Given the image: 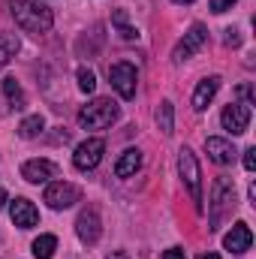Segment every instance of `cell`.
Returning <instances> with one entry per match:
<instances>
[{
  "label": "cell",
  "instance_id": "cell-14",
  "mask_svg": "<svg viewBox=\"0 0 256 259\" xmlns=\"http://www.w3.org/2000/svg\"><path fill=\"white\" fill-rule=\"evenodd\" d=\"M250 244H253V232H250L247 223H235V226L223 235V247L232 250V253H244V250H250Z\"/></svg>",
  "mask_w": 256,
  "mask_h": 259
},
{
  "label": "cell",
  "instance_id": "cell-23",
  "mask_svg": "<svg viewBox=\"0 0 256 259\" xmlns=\"http://www.w3.org/2000/svg\"><path fill=\"white\" fill-rule=\"evenodd\" d=\"M78 88H81L84 94H94V88H97V78H94V72H91L88 66L78 69Z\"/></svg>",
  "mask_w": 256,
  "mask_h": 259
},
{
  "label": "cell",
  "instance_id": "cell-19",
  "mask_svg": "<svg viewBox=\"0 0 256 259\" xmlns=\"http://www.w3.org/2000/svg\"><path fill=\"white\" fill-rule=\"evenodd\" d=\"M3 94H6V100H9L12 109H24V106H27L24 91H21V84H18L15 78H3Z\"/></svg>",
  "mask_w": 256,
  "mask_h": 259
},
{
  "label": "cell",
  "instance_id": "cell-26",
  "mask_svg": "<svg viewBox=\"0 0 256 259\" xmlns=\"http://www.w3.org/2000/svg\"><path fill=\"white\" fill-rule=\"evenodd\" d=\"M226 46H241V36L235 27H226Z\"/></svg>",
  "mask_w": 256,
  "mask_h": 259
},
{
  "label": "cell",
  "instance_id": "cell-11",
  "mask_svg": "<svg viewBox=\"0 0 256 259\" xmlns=\"http://www.w3.org/2000/svg\"><path fill=\"white\" fill-rule=\"evenodd\" d=\"M205 151H208V157H211L217 166H229V163H235V157H238L235 145H232L229 139H220V136L205 139Z\"/></svg>",
  "mask_w": 256,
  "mask_h": 259
},
{
  "label": "cell",
  "instance_id": "cell-12",
  "mask_svg": "<svg viewBox=\"0 0 256 259\" xmlns=\"http://www.w3.org/2000/svg\"><path fill=\"white\" fill-rule=\"evenodd\" d=\"M75 235L84 241V244H97L100 235H103V226H100V214L97 211H81L78 220H75Z\"/></svg>",
  "mask_w": 256,
  "mask_h": 259
},
{
  "label": "cell",
  "instance_id": "cell-6",
  "mask_svg": "<svg viewBox=\"0 0 256 259\" xmlns=\"http://www.w3.org/2000/svg\"><path fill=\"white\" fill-rule=\"evenodd\" d=\"M46 205L49 208H55V211H64V208H72L78 199H81V190L75 187V184H69V181H55V184H49L46 187Z\"/></svg>",
  "mask_w": 256,
  "mask_h": 259
},
{
  "label": "cell",
  "instance_id": "cell-16",
  "mask_svg": "<svg viewBox=\"0 0 256 259\" xmlns=\"http://www.w3.org/2000/svg\"><path fill=\"white\" fill-rule=\"evenodd\" d=\"M139 169H142V151L139 148H127L118 157V163H115V175L118 178H133Z\"/></svg>",
  "mask_w": 256,
  "mask_h": 259
},
{
  "label": "cell",
  "instance_id": "cell-24",
  "mask_svg": "<svg viewBox=\"0 0 256 259\" xmlns=\"http://www.w3.org/2000/svg\"><path fill=\"white\" fill-rule=\"evenodd\" d=\"M208 6H211V12H217V15H220V12L232 9V6H235V0H211Z\"/></svg>",
  "mask_w": 256,
  "mask_h": 259
},
{
  "label": "cell",
  "instance_id": "cell-9",
  "mask_svg": "<svg viewBox=\"0 0 256 259\" xmlns=\"http://www.w3.org/2000/svg\"><path fill=\"white\" fill-rule=\"evenodd\" d=\"M220 124H223V130H229L232 136L247 133V127H250V106L247 103H229L223 109V115H220Z\"/></svg>",
  "mask_w": 256,
  "mask_h": 259
},
{
  "label": "cell",
  "instance_id": "cell-10",
  "mask_svg": "<svg viewBox=\"0 0 256 259\" xmlns=\"http://www.w3.org/2000/svg\"><path fill=\"white\" fill-rule=\"evenodd\" d=\"M9 214H12V223H15L18 229H33V226L39 223L36 205H33L30 199H24V196H18V199L9 205Z\"/></svg>",
  "mask_w": 256,
  "mask_h": 259
},
{
  "label": "cell",
  "instance_id": "cell-22",
  "mask_svg": "<svg viewBox=\"0 0 256 259\" xmlns=\"http://www.w3.org/2000/svg\"><path fill=\"white\" fill-rule=\"evenodd\" d=\"M112 21L118 24V30H121V36H124V39H136V36H139V30H136V27H130V24H127V15H124L121 9L112 15Z\"/></svg>",
  "mask_w": 256,
  "mask_h": 259
},
{
  "label": "cell",
  "instance_id": "cell-1",
  "mask_svg": "<svg viewBox=\"0 0 256 259\" xmlns=\"http://www.w3.org/2000/svg\"><path fill=\"white\" fill-rule=\"evenodd\" d=\"M9 12H12L15 24H18L21 30H27V33H46V30H52V24H55L52 9H46V6L36 3V0H12V3H9Z\"/></svg>",
  "mask_w": 256,
  "mask_h": 259
},
{
  "label": "cell",
  "instance_id": "cell-20",
  "mask_svg": "<svg viewBox=\"0 0 256 259\" xmlns=\"http://www.w3.org/2000/svg\"><path fill=\"white\" fill-rule=\"evenodd\" d=\"M33 256L36 259H52L55 256V250H58V238L55 235H39L36 241H33Z\"/></svg>",
  "mask_w": 256,
  "mask_h": 259
},
{
  "label": "cell",
  "instance_id": "cell-25",
  "mask_svg": "<svg viewBox=\"0 0 256 259\" xmlns=\"http://www.w3.org/2000/svg\"><path fill=\"white\" fill-rule=\"evenodd\" d=\"M244 169H247V172L256 169V148H247V151H244Z\"/></svg>",
  "mask_w": 256,
  "mask_h": 259
},
{
  "label": "cell",
  "instance_id": "cell-28",
  "mask_svg": "<svg viewBox=\"0 0 256 259\" xmlns=\"http://www.w3.org/2000/svg\"><path fill=\"white\" fill-rule=\"evenodd\" d=\"M6 202H9V196H6V190H0V208H3Z\"/></svg>",
  "mask_w": 256,
  "mask_h": 259
},
{
  "label": "cell",
  "instance_id": "cell-31",
  "mask_svg": "<svg viewBox=\"0 0 256 259\" xmlns=\"http://www.w3.org/2000/svg\"><path fill=\"white\" fill-rule=\"evenodd\" d=\"M175 3H193V0H175Z\"/></svg>",
  "mask_w": 256,
  "mask_h": 259
},
{
  "label": "cell",
  "instance_id": "cell-18",
  "mask_svg": "<svg viewBox=\"0 0 256 259\" xmlns=\"http://www.w3.org/2000/svg\"><path fill=\"white\" fill-rule=\"evenodd\" d=\"M18 49H21V42L15 33H0V69L18 55Z\"/></svg>",
  "mask_w": 256,
  "mask_h": 259
},
{
  "label": "cell",
  "instance_id": "cell-21",
  "mask_svg": "<svg viewBox=\"0 0 256 259\" xmlns=\"http://www.w3.org/2000/svg\"><path fill=\"white\" fill-rule=\"evenodd\" d=\"M42 130H46L42 115H30V118H24V121L18 124V136H21V139H36Z\"/></svg>",
  "mask_w": 256,
  "mask_h": 259
},
{
  "label": "cell",
  "instance_id": "cell-8",
  "mask_svg": "<svg viewBox=\"0 0 256 259\" xmlns=\"http://www.w3.org/2000/svg\"><path fill=\"white\" fill-rule=\"evenodd\" d=\"M103 154H106V142H103V139H88V142H81V145L75 148L72 163H75V169L88 172V169H97V166H100Z\"/></svg>",
  "mask_w": 256,
  "mask_h": 259
},
{
  "label": "cell",
  "instance_id": "cell-32",
  "mask_svg": "<svg viewBox=\"0 0 256 259\" xmlns=\"http://www.w3.org/2000/svg\"><path fill=\"white\" fill-rule=\"evenodd\" d=\"M36 3H42V0H36Z\"/></svg>",
  "mask_w": 256,
  "mask_h": 259
},
{
  "label": "cell",
  "instance_id": "cell-4",
  "mask_svg": "<svg viewBox=\"0 0 256 259\" xmlns=\"http://www.w3.org/2000/svg\"><path fill=\"white\" fill-rule=\"evenodd\" d=\"M235 208V184L229 178H217L211 187V229H217V223Z\"/></svg>",
  "mask_w": 256,
  "mask_h": 259
},
{
  "label": "cell",
  "instance_id": "cell-3",
  "mask_svg": "<svg viewBox=\"0 0 256 259\" xmlns=\"http://www.w3.org/2000/svg\"><path fill=\"white\" fill-rule=\"evenodd\" d=\"M178 172H181V181L190 190V199L196 202V208L202 211L205 208L202 205V172H199V160H196V154H193L190 148L178 151Z\"/></svg>",
  "mask_w": 256,
  "mask_h": 259
},
{
  "label": "cell",
  "instance_id": "cell-30",
  "mask_svg": "<svg viewBox=\"0 0 256 259\" xmlns=\"http://www.w3.org/2000/svg\"><path fill=\"white\" fill-rule=\"evenodd\" d=\"M109 259H124V253H115V256H109Z\"/></svg>",
  "mask_w": 256,
  "mask_h": 259
},
{
  "label": "cell",
  "instance_id": "cell-2",
  "mask_svg": "<svg viewBox=\"0 0 256 259\" xmlns=\"http://www.w3.org/2000/svg\"><path fill=\"white\" fill-rule=\"evenodd\" d=\"M121 118V109L115 100H106V97H97L94 103L81 106L78 112V124L84 130H103V127H112L115 121Z\"/></svg>",
  "mask_w": 256,
  "mask_h": 259
},
{
  "label": "cell",
  "instance_id": "cell-17",
  "mask_svg": "<svg viewBox=\"0 0 256 259\" xmlns=\"http://www.w3.org/2000/svg\"><path fill=\"white\" fill-rule=\"evenodd\" d=\"M154 118H157V127H160V133L172 136V130H175V109H172V103H169V100H163V103L157 106Z\"/></svg>",
  "mask_w": 256,
  "mask_h": 259
},
{
  "label": "cell",
  "instance_id": "cell-15",
  "mask_svg": "<svg viewBox=\"0 0 256 259\" xmlns=\"http://www.w3.org/2000/svg\"><path fill=\"white\" fill-rule=\"evenodd\" d=\"M217 91H220V75H208V78H202V81L196 84V91H193V109H196V112H205L208 103L217 97Z\"/></svg>",
  "mask_w": 256,
  "mask_h": 259
},
{
  "label": "cell",
  "instance_id": "cell-27",
  "mask_svg": "<svg viewBox=\"0 0 256 259\" xmlns=\"http://www.w3.org/2000/svg\"><path fill=\"white\" fill-rule=\"evenodd\" d=\"M163 259H187V256H184V250H181V247H169V250L163 253Z\"/></svg>",
  "mask_w": 256,
  "mask_h": 259
},
{
  "label": "cell",
  "instance_id": "cell-7",
  "mask_svg": "<svg viewBox=\"0 0 256 259\" xmlns=\"http://www.w3.org/2000/svg\"><path fill=\"white\" fill-rule=\"evenodd\" d=\"M205 42H208V27H205V24H193L190 30L184 33V39L175 46V52H172V61H175V64H184V61H190V58L199 52V49H202V46H205Z\"/></svg>",
  "mask_w": 256,
  "mask_h": 259
},
{
  "label": "cell",
  "instance_id": "cell-5",
  "mask_svg": "<svg viewBox=\"0 0 256 259\" xmlns=\"http://www.w3.org/2000/svg\"><path fill=\"white\" fill-rule=\"evenodd\" d=\"M109 81H112V88L121 94V100H133V97H136V81H139V75H136V66L133 64H127V61L112 64L109 66Z\"/></svg>",
  "mask_w": 256,
  "mask_h": 259
},
{
  "label": "cell",
  "instance_id": "cell-29",
  "mask_svg": "<svg viewBox=\"0 0 256 259\" xmlns=\"http://www.w3.org/2000/svg\"><path fill=\"white\" fill-rule=\"evenodd\" d=\"M196 259H220V256H217V253H199Z\"/></svg>",
  "mask_w": 256,
  "mask_h": 259
},
{
  "label": "cell",
  "instance_id": "cell-13",
  "mask_svg": "<svg viewBox=\"0 0 256 259\" xmlns=\"http://www.w3.org/2000/svg\"><path fill=\"white\" fill-rule=\"evenodd\" d=\"M55 175H58V166H55L52 160H27V163L21 166V178L30 181V184H46V181L55 178Z\"/></svg>",
  "mask_w": 256,
  "mask_h": 259
}]
</instances>
